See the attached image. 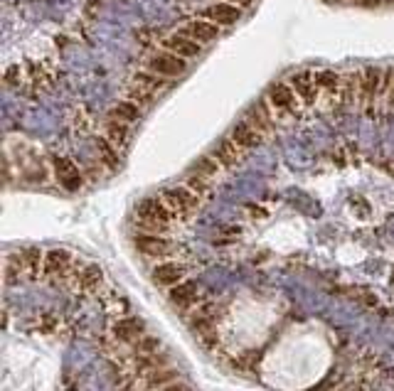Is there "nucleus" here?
<instances>
[{"instance_id":"1","label":"nucleus","mask_w":394,"mask_h":391,"mask_svg":"<svg viewBox=\"0 0 394 391\" xmlns=\"http://www.w3.org/2000/svg\"><path fill=\"white\" fill-rule=\"evenodd\" d=\"M133 219H136V224L141 226L146 234H163V231L170 229L172 219H177V217L168 210V205L161 200V195H158V197L143 200L141 205L136 207Z\"/></svg>"},{"instance_id":"2","label":"nucleus","mask_w":394,"mask_h":391,"mask_svg":"<svg viewBox=\"0 0 394 391\" xmlns=\"http://www.w3.org/2000/svg\"><path fill=\"white\" fill-rule=\"evenodd\" d=\"M161 200L165 202L168 210H170L177 219H185V217H190L192 212H197V210H200V205H203V197H197L195 192L187 190L185 185L165 187V190L161 192Z\"/></svg>"},{"instance_id":"3","label":"nucleus","mask_w":394,"mask_h":391,"mask_svg":"<svg viewBox=\"0 0 394 391\" xmlns=\"http://www.w3.org/2000/svg\"><path fill=\"white\" fill-rule=\"evenodd\" d=\"M266 101L271 104V109L276 111L278 118H281V116L299 114V109L304 106V104H301V99H299V94L293 91V86L288 84V81H276V84L269 86Z\"/></svg>"},{"instance_id":"4","label":"nucleus","mask_w":394,"mask_h":391,"mask_svg":"<svg viewBox=\"0 0 394 391\" xmlns=\"http://www.w3.org/2000/svg\"><path fill=\"white\" fill-rule=\"evenodd\" d=\"M143 69L153 71V74L163 76V79H172V76H180L185 74L187 69V60H182V57L172 55V52H153V55L146 57V62H143Z\"/></svg>"},{"instance_id":"5","label":"nucleus","mask_w":394,"mask_h":391,"mask_svg":"<svg viewBox=\"0 0 394 391\" xmlns=\"http://www.w3.org/2000/svg\"><path fill=\"white\" fill-rule=\"evenodd\" d=\"M244 121H247V123H252L254 128H257L259 133H261V136L266 138L269 133H273V130H276L278 116H276V111L271 109V104L266 101V96H264V99L259 101L257 106H252V109L247 111Z\"/></svg>"},{"instance_id":"6","label":"nucleus","mask_w":394,"mask_h":391,"mask_svg":"<svg viewBox=\"0 0 394 391\" xmlns=\"http://www.w3.org/2000/svg\"><path fill=\"white\" fill-rule=\"evenodd\" d=\"M52 167H55L57 182H60L67 192L81 190V185H84V172H81L74 163L67 160V158H55V160H52Z\"/></svg>"},{"instance_id":"7","label":"nucleus","mask_w":394,"mask_h":391,"mask_svg":"<svg viewBox=\"0 0 394 391\" xmlns=\"http://www.w3.org/2000/svg\"><path fill=\"white\" fill-rule=\"evenodd\" d=\"M161 45L165 52H172V55L182 57V60H192V57H197L203 52V45H197L195 40L185 37L182 32H170V35L161 37Z\"/></svg>"},{"instance_id":"8","label":"nucleus","mask_w":394,"mask_h":391,"mask_svg":"<svg viewBox=\"0 0 394 391\" xmlns=\"http://www.w3.org/2000/svg\"><path fill=\"white\" fill-rule=\"evenodd\" d=\"M288 84L293 86L296 94H299V99L304 106H313L315 101L320 99V89H318V84H315L313 71H299V74H293L291 79H288Z\"/></svg>"},{"instance_id":"9","label":"nucleus","mask_w":394,"mask_h":391,"mask_svg":"<svg viewBox=\"0 0 394 391\" xmlns=\"http://www.w3.org/2000/svg\"><path fill=\"white\" fill-rule=\"evenodd\" d=\"M219 30H222V27H217L215 22H210L203 18V20H187L177 32H182L185 37H190V40H195L197 45L205 47V45H210L212 40H217Z\"/></svg>"},{"instance_id":"10","label":"nucleus","mask_w":394,"mask_h":391,"mask_svg":"<svg viewBox=\"0 0 394 391\" xmlns=\"http://www.w3.org/2000/svg\"><path fill=\"white\" fill-rule=\"evenodd\" d=\"M242 18V8L232 6L227 0H219V3H212V6L205 11V20L215 22L217 27H232L239 22Z\"/></svg>"},{"instance_id":"11","label":"nucleus","mask_w":394,"mask_h":391,"mask_svg":"<svg viewBox=\"0 0 394 391\" xmlns=\"http://www.w3.org/2000/svg\"><path fill=\"white\" fill-rule=\"evenodd\" d=\"M136 249L148 259H165L172 254V244L163 239L161 234H138L136 236Z\"/></svg>"},{"instance_id":"12","label":"nucleus","mask_w":394,"mask_h":391,"mask_svg":"<svg viewBox=\"0 0 394 391\" xmlns=\"http://www.w3.org/2000/svg\"><path fill=\"white\" fill-rule=\"evenodd\" d=\"M382 76H384V69H379V67H367V69L360 71V101H362V104H372L379 96Z\"/></svg>"},{"instance_id":"13","label":"nucleus","mask_w":394,"mask_h":391,"mask_svg":"<svg viewBox=\"0 0 394 391\" xmlns=\"http://www.w3.org/2000/svg\"><path fill=\"white\" fill-rule=\"evenodd\" d=\"M72 266H74V259H72L69 251L55 249V251H47L45 254V266H42V271H45V276H50V278H64Z\"/></svg>"},{"instance_id":"14","label":"nucleus","mask_w":394,"mask_h":391,"mask_svg":"<svg viewBox=\"0 0 394 391\" xmlns=\"http://www.w3.org/2000/svg\"><path fill=\"white\" fill-rule=\"evenodd\" d=\"M151 276L158 286H163V288L170 291L172 286L182 283V278H185V268H182L180 263H175V261H161L158 266H153Z\"/></svg>"},{"instance_id":"15","label":"nucleus","mask_w":394,"mask_h":391,"mask_svg":"<svg viewBox=\"0 0 394 391\" xmlns=\"http://www.w3.org/2000/svg\"><path fill=\"white\" fill-rule=\"evenodd\" d=\"M168 298L175 308H192L200 303V286L195 281H182L168 291Z\"/></svg>"},{"instance_id":"16","label":"nucleus","mask_w":394,"mask_h":391,"mask_svg":"<svg viewBox=\"0 0 394 391\" xmlns=\"http://www.w3.org/2000/svg\"><path fill=\"white\" fill-rule=\"evenodd\" d=\"M229 138H232L234 143H237L242 151H252V148H259L264 141V136L259 133L257 128H254L252 123H247V121H239L237 125L232 128V133H229Z\"/></svg>"},{"instance_id":"17","label":"nucleus","mask_w":394,"mask_h":391,"mask_svg":"<svg viewBox=\"0 0 394 391\" xmlns=\"http://www.w3.org/2000/svg\"><path fill=\"white\" fill-rule=\"evenodd\" d=\"M244 153H247V151H242V148H239L232 138H224V141L212 151V156H215V160L224 167V170H229V167L239 165V163L244 160Z\"/></svg>"},{"instance_id":"18","label":"nucleus","mask_w":394,"mask_h":391,"mask_svg":"<svg viewBox=\"0 0 394 391\" xmlns=\"http://www.w3.org/2000/svg\"><path fill=\"white\" fill-rule=\"evenodd\" d=\"M315 74V84H318L320 94H325L330 101H340V84H343V74L333 69H318Z\"/></svg>"},{"instance_id":"19","label":"nucleus","mask_w":394,"mask_h":391,"mask_svg":"<svg viewBox=\"0 0 394 391\" xmlns=\"http://www.w3.org/2000/svg\"><path fill=\"white\" fill-rule=\"evenodd\" d=\"M111 332L118 342H138L141 337H146V327H143V322L136 320V317L118 320L116 325L111 327Z\"/></svg>"},{"instance_id":"20","label":"nucleus","mask_w":394,"mask_h":391,"mask_svg":"<svg viewBox=\"0 0 394 391\" xmlns=\"http://www.w3.org/2000/svg\"><path fill=\"white\" fill-rule=\"evenodd\" d=\"M133 86L146 91V94H151V96H158L168 86V79H163V76L153 74V71H148V69H141L133 74Z\"/></svg>"},{"instance_id":"21","label":"nucleus","mask_w":394,"mask_h":391,"mask_svg":"<svg viewBox=\"0 0 394 391\" xmlns=\"http://www.w3.org/2000/svg\"><path fill=\"white\" fill-rule=\"evenodd\" d=\"M109 118L118 121V123L131 125V123H136V121L141 118V106L133 104V101H128V99H123V101H118V104L111 106V111H109Z\"/></svg>"},{"instance_id":"22","label":"nucleus","mask_w":394,"mask_h":391,"mask_svg":"<svg viewBox=\"0 0 394 391\" xmlns=\"http://www.w3.org/2000/svg\"><path fill=\"white\" fill-rule=\"evenodd\" d=\"M340 101L348 106L360 104V71H348L343 74V84H340Z\"/></svg>"},{"instance_id":"23","label":"nucleus","mask_w":394,"mask_h":391,"mask_svg":"<svg viewBox=\"0 0 394 391\" xmlns=\"http://www.w3.org/2000/svg\"><path fill=\"white\" fill-rule=\"evenodd\" d=\"M96 151H99V158L107 167L116 170L118 167V148L114 146L109 138H96Z\"/></svg>"},{"instance_id":"24","label":"nucleus","mask_w":394,"mask_h":391,"mask_svg":"<svg viewBox=\"0 0 394 391\" xmlns=\"http://www.w3.org/2000/svg\"><path fill=\"white\" fill-rule=\"evenodd\" d=\"M222 170H224V167L219 165L217 160H215L212 153H210V156H203L200 160L195 163V167H192V172L208 177V180H215V177H219V175H222Z\"/></svg>"},{"instance_id":"25","label":"nucleus","mask_w":394,"mask_h":391,"mask_svg":"<svg viewBox=\"0 0 394 391\" xmlns=\"http://www.w3.org/2000/svg\"><path fill=\"white\" fill-rule=\"evenodd\" d=\"M146 381H148V386L151 389H165V386H170V384H175L177 381V374L172 369H153V371H148L146 374Z\"/></svg>"},{"instance_id":"26","label":"nucleus","mask_w":394,"mask_h":391,"mask_svg":"<svg viewBox=\"0 0 394 391\" xmlns=\"http://www.w3.org/2000/svg\"><path fill=\"white\" fill-rule=\"evenodd\" d=\"M107 138L118 148V151H121V148H126L128 146V125L109 118V123H107Z\"/></svg>"},{"instance_id":"27","label":"nucleus","mask_w":394,"mask_h":391,"mask_svg":"<svg viewBox=\"0 0 394 391\" xmlns=\"http://www.w3.org/2000/svg\"><path fill=\"white\" fill-rule=\"evenodd\" d=\"M212 182L215 180H208V177H203V175H197V172H190V175L185 177V182L182 185L187 187V190H192L195 192L197 197H210V192H212Z\"/></svg>"},{"instance_id":"28","label":"nucleus","mask_w":394,"mask_h":391,"mask_svg":"<svg viewBox=\"0 0 394 391\" xmlns=\"http://www.w3.org/2000/svg\"><path fill=\"white\" fill-rule=\"evenodd\" d=\"M76 283H79L81 288H96L102 283V268L94 266V263L81 266V271L76 273Z\"/></svg>"},{"instance_id":"29","label":"nucleus","mask_w":394,"mask_h":391,"mask_svg":"<svg viewBox=\"0 0 394 391\" xmlns=\"http://www.w3.org/2000/svg\"><path fill=\"white\" fill-rule=\"evenodd\" d=\"M20 256H22V263H25L27 273H37V268L45 266V256H42L37 249H25Z\"/></svg>"},{"instance_id":"30","label":"nucleus","mask_w":394,"mask_h":391,"mask_svg":"<svg viewBox=\"0 0 394 391\" xmlns=\"http://www.w3.org/2000/svg\"><path fill=\"white\" fill-rule=\"evenodd\" d=\"M156 350H158V340L156 337H141V340L136 342V352H141L143 357L146 355H156Z\"/></svg>"},{"instance_id":"31","label":"nucleus","mask_w":394,"mask_h":391,"mask_svg":"<svg viewBox=\"0 0 394 391\" xmlns=\"http://www.w3.org/2000/svg\"><path fill=\"white\" fill-rule=\"evenodd\" d=\"M227 3H232V6H237V8H249V6H254V3H257V0H227Z\"/></svg>"},{"instance_id":"32","label":"nucleus","mask_w":394,"mask_h":391,"mask_svg":"<svg viewBox=\"0 0 394 391\" xmlns=\"http://www.w3.org/2000/svg\"><path fill=\"white\" fill-rule=\"evenodd\" d=\"M353 3H358V6H379V3H382V0H353Z\"/></svg>"},{"instance_id":"33","label":"nucleus","mask_w":394,"mask_h":391,"mask_svg":"<svg viewBox=\"0 0 394 391\" xmlns=\"http://www.w3.org/2000/svg\"><path fill=\"white\" fill-rule=\"evenodd\" d=\"M161 391H187V389H185V386H182V384H177V381H175V384L165 386V389H161Z\"/></svg>"},{"instance_id":"34","label":"nucleus","mask_w":394,"mask_h":391,"mask_svg":"<svg viewBox=\"0 0 394 391\" xmlns=\"http://www.w3.org/2000/svg\"><path fill=\"white\" fill-rule=\"evenodd\" d=\"M389 101H394V86H392V91H389Z\"/></svg>"},{"instance_id":"35","label":"nucleus","mask_w":394,"mask_h":391,"mask_svg":"<svg viewBox=\"0 0 394 391\" xmlns=\"http://www.w3.org/2000/svg\"><path fill=\"white\" fill-rule=\"evenodd\" d=\"M387 3H394V0H387Z\"/></svg>"},{"instance_id":"36","label":"nucleus","mask_w":394,"mask_h":391,"mask_svg":"<svg viewBox=\"0 0 394 391\" xmlns=\"http://www.w3.org/2000/svg\"><path fill=\"white\" fill-rule=\"evenodd\" d=\"M350 391H358V389H350Z\"/></svg>"}]
</instances>
